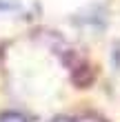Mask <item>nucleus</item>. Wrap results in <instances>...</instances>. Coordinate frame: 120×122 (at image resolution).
I'll use <instances>...</instances> for the list:
<instances>
[{
  "label": "nucleus",
  "instance_id": "1",
  "mask_svg": "<svg viewBox=\"0 0 120 122\" xmlns=\"http://www.w3.org/2000/svg\"><path fill=\"white\" fill-rule=\"evenodd\" d=\"M0 122H25V118L18 116V113H5V116L0 118Z\"/></svg>",
  "mask_w": 120,
  "mask_h": 122
}]
</instances>
